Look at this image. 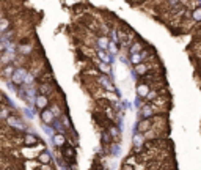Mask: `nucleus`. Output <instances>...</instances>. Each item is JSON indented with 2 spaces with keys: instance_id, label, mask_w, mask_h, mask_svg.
Returning <instances> with one entry per match:
<instances>
[{
  "instance_id": "9d476101",
  "label": "nucleus",
  "mask_w": 201,
  "mask_h": 170,
  "mask_svg": "<svg viewBox=\"0 0 201 170\" xmlns=\"http://www.w3.org/2000/svg\"><path fill=\"white\" fill-rule=\"evenodd\" d=\"M33 43L32 41H29V39H22V41H19V44H17V54H20V55H30L32 52H33Z\"/></svg>"
},
{
  "instance_id": "393cba45",
  "label": "nucleus",
  "mask_w": 201,
  "mask_h": 170,
  "mask_svg": "<svg viewBox=\"0 0 201 170\" xmlns=\"http://www.w3.org/2000/svg\"><path fill=\"white\" fill-rule=\"evenodd\" d=\"M41 129H42V132L47 136V137H52L54 134H55V131H54V128L50 126V125H44V123H41Z\"/></svg>"
},
{
  "instance_id": "c85d7f7f",
  "label": "nucleus",
  "mask_w": 201,
  "mask_h": 170,
  "mask_svg": "<svg viewBox=\"0 0 201 170\" xmlns=\"http://www.w3.org/2000/svg\"><path fill=\"white\" fill-rule=\"evenodd\" d=\"M115 123H116V126L123 131L124 129V118H123V115H121V112L118 113V117H116V120H115Z\"/></svg>"
},
{
  "instance_id": "5701e85b",
  "label": "nucleus",
  "mask_w": 201,
  "mask_h": 170,
  "mask_svg": "<svg viewBox=\"0 0 201 170\" xmlns=\"http://www.w3.org/2000/svg\"><path fill=\"white\" fill-rule=\"evenodd\" d=\"M11 113H13V110L8 107V106H2V110H0V118H2V121H7L10 117H11Z\"/></svg>"
},
{
  "instance_id": "39448f33",
  "label": "nucleus",
  "mask_w": 201,
  "mask_h": 170,
  "mask_svg": "<svg viewBox=\"0 0 201 170\" xmlns=\"http://www.w3.org/2000/svg\"><path fill=\"white\" fill-rule=\"evenodd\" d=\"M22 142H24L25 147H36V145H42V140L35 132H30V131L22 132Z\"/></svg>"
},
{
  "instance_id": "4468645a",
  "label": "nucleus",
  "mask_w": 201,
  "mask_h": 170,
  "mask_svg": "<svg viewBox=\"0 0 201 170\" xmlns=\"http://www.w3.org/2000/svg\"><path fill=\"white\" fill-rule=\"evenodd\" d=\"M145 47H148L140 38H137L131 46H129V49H127V55H132V54H137V52H140V51H143Z\"/></svg>"
},
{
  "instance_id": "f3484780",
  "label": "nucleus",
  "mask_w": 201,
  "mask_h": 170,
  "mask_svg": "<svg viewBox=\"0 0 201 170\" xmlns=\"http://www.w3.org/2000/svg\"><path fill=\"white\" fill-rule=\"evenodd\" d=\"M38 90L42 94H50L54 90V82H38Z\"/></svg>"
},
{
  "instance_id": "dca6fc26",
  "label": "nucleus",
  "mask_w": 201,
  "mask_h": 170,
  "mask_svg": "<svg viewBox=\"0 0 201 170\" xmlns=\"http://www.w3.org/2000/svg\"><path fill=\"white\" fill-rule=\"evenodd\" d=\"M113 142L115 140H113L112 134L109 132V129H102V131H100V145H107V147H110Z\"/></svg>"
},
{
  "instance_id": "f8f14e48",
  "label": "nucleus",
  "mask_w": 201,
  "mask_h": 170,
  "mask_svg": "<svg viewBox=\"0 0 201 170\" xmlns=\"http://www.w3.org/2000/svg\"><path fill=\"white\" fill-rule=\"evenodd\" d=\"M138 132L141 134H148L151 129H153V123H154V118H138Z\"/></svg>"
},
{
  "instance_id": "f257e3e1",
  "label": "nucleus",
  "mask_w": 201,
  "mask_h": 170,
  "mask_svg": "<svg viewBox=\"0 0 201 170\" xmlns=\"http://www.w3.org/2000/svg\"><path fill=\"white\" fill-rule=\"evenodd\" d=\"M154 55H156L154 51L148 46V47H145L143 51L129 55V60H131V65H132V66H137V65H140V63H143V62H146V60H149V58H153Z\"/></svg>"
},
{
  "instance_id": "bb28decb",
  "label": "nucleus",
  "mask_w": 201,
  "mask_h": 170,
  "mask_svg": "<svg viewBox=\"0 0 201 170\" xmlns=\"http://www.w3.org/2000/svg\"><path fill=\"white\" fill-rule=\"evenodd\" d=\"M50 109H52V112L55 113V117H57V118L63 117V112H61V109H60V106H58V104L52 103V104H50Z\"/></svg>"
},
{
  "instance_id": "0eeeda50",
  "label": "nucleus",
  "mask_w": 201,
  "mask_h": 170,
  "mask_svg": "<svg viewBox=\"0 0 201 170\" xmlns=\"http://www.w3.org/2000/svg\"><path fill=\"white\" fill-rule=\"evenodd\" d=\"M50 145H52V148L54 150H60V148H63L65 145L69 142L68 140V137H66V134H63V132H55L52 137H50Z\"/></svg>"
},
{
  "instance_id": "a878e982",
  "label": "nucleus",
  "mask_w": 201,
  "mask_h": 170,
  "mask_svg": "<svg viewBox=\"0 0 201 170\" xmlns=\"http://www.w3.org/2000/svg\"><path fill=\"white\" fill-rule=\"evenodd\" d=\"M119 51H121V46H119V43H113V41H110V44H109V52L116 55Z\"/></svg>"
},
{
  "instance_id": "72a5a7b5",
  "label": "nucleus",
  "mask_w": 201,
  "mask_h": 170,
  "mask_svg": "<svg viewBox=\"0 0 201 170\" xmlns=\"http://www.w3.org/2000/svg\"><path fill=\"white\" fill-rule=\"evenodd\" d=\"M119 62H121L123 65H131L129 55H124V54H121V55H119Z\"/></svg>"
},
{
  "instance_id": "cd10ccee",
  "label": "nucleus",
  "mask_w": 201,
  "mask_h": 170,
  "mask_svg": "<svg viewBox=\"0 0 201 170\" xmlns=\"http://www.w3.org/2000/svg\"><path fill=\"white\" fill-rule=\"evenodd\" d=\"M182 2L181 0H165V7L170 10V8H174V7H178V5H181Z\"/></svg>"
},
{
  "instance_id": "f03ea898",
  "label": "nucleus",
  "mask_w": 201,
  "mask_h": 170,
  "mask_svg": "<svg viewBox=\"0 0 201 170\" xmlns=\"http://www.w3.org/2000/svg\"><path fill=\"white\" fill-rule=\"evenodd\" d=\"M60 151H61V156L65 158L66 164H75L77 162V150H75V147L71 142H68L63 148H60Z\"/></svg>"
},
{
  "instance_id": "e433bc0d",
  "label": "nucleus",
  "mask_w": 201,
  "mask_h": 170,
  "mask_svg": "<svg viewBox=\"0 0 201 170\" xmlns=\"http://www.w3.org/2000/svg\"><path fill=\"white\" fill-rule=\"evenodd\" d=\"M109 76H110V79H112L113 82L116 80V76H115V71H113V69H110V71H109Z\"/></svg>"
},
{
  "instance_id": "6e6552de",
  "label": "nucleus",
  "mask_w": 201,
  "mask_h": 170,
  "mask_svg": "<svg viewBox=\"0 0 201 170\" xmlns=\"http://www.w3.org/2000/svg\"><path fill=\"white\" fill-rule=\"evenodd\" d=\"M156 106L153 103H146L138 110V118H154L156 117Z\"/></svg>"
},
{
  "instance_id": "4c0bfd02",
  "label": "nucleus",
  "mask_w": 201,
  "mask_h": 170,
  "mask_svg": "<svg viewBox=\"0 0 201 170\" xmlns=\"http://www.w3.org/2000/svg\"><path fill=\"white\" fill-rule=\"evenodd\" d=\"M58 170H69L68 164H63V165H58Z\"/></svg>"
},
{
  "instance_id": "2eb2a0df",
  "label": "nucleus",
  "mask_w": 201,
  "mask_h": 170,
  "mask_svg": "<svg viewBox=\"0 0 201 170\" xmlns=\"http://www.w3.org/2000/svg\"><path fill=\"white\" fill-rule=\"evenodd\" d=\"M11 29H13V21H11L7 14H3L2 19H0V32L5 33V32H8V30H11Z\"/></svg>"
},
{
  "instance_id": "412c9836",
  "label": "nucleus",
  "mask_w": 201,
  "mask_h": 170,
  "mask_svg": "<svg viewBox=\"0 0 201 170\" xmlns=\"http://www.w3.org/2000/svg\"><path fill=\"white\" fill-rule=\"evenodd\" d=\"M2 99H3V104H5V106H8L13 112H16V110H17V106L14 104V101H13V99H10V96H8L5 91L2 93Z\"/></svg>"
},
{
  "instance_id": "f704fd0d",
  "label": "nucleus",
  "mask_w": 201,
  "mask_h": 170,
  "mask_svg": "<svg viewBox=\"0 0 201 170\" xmlns=\"http://www.w3.org/2000/svg\"><path fill=\"white\" fill-rule=\"evenodd\" d=\"M36 170H55V168L52 167V164H39Z\"/></svg>"
},
{
  "instance_id": "6ab92c4d",
  "label": "nucleus",
  "mask_w": 201,
  "mask_h": 170,
  "mask_svg": "<svg viewBox=\"0 0 201 170\" xmlns=\"http://www.w3.org/2000/svg\"><path fill=\"white\" fill-rule=\"evenodd\" d=\"M52 128H54V131L55 132H63V134H66V125L63 123V120H61V117L60 118H57L54 123H52Z\"/></svg>"
},
{
  "instance_id": "c756f323",
  "label": "nucleus",
  "mask_w": 201,
  "mask_h": 170,
  "mask_svg": "<svg viewBox=\"0 0 201 170\" xmlns=\"http://www.w3.org/2000/svg\"><path fill=\"white\" fill-rule=\"evenodd\" d=\"M61 120H63V123L66 125V128L72 131V123H71V118H69V115H68V113H65V115L61 117Z\"/></svg>"
},
{
  "instance_id": "4be33fe9",
  "label": "nucleus",
  "mask_w": 201,
  "mask_h": 170,
  "mask_svg": "<svg viewBox=\"0 0 201 170\" xmlns=\"http://www.w3.org/2000/svg\"><path fill=\"white\" fill-rule=\"evenodd\" d=\"M22 113H24V117L27 118V120H33V118H35L36 110H35L33 107H30V106H25V107L22 109Z\"/></svg>"
},
{
  "instance_id": "7c9ffc66",
  "label": "nucleus",
  "mask_w": 201,
  "mask_h": 170,
  "mask_svg": "<svg viewBox=\"0 0 201 170\" xmlns=\"http://www.w3.org/2000/svg\"><path fill=\"white\" fill-rule=\"evenodd\" d=\"M141 106H143V98H141V96H135V101H134V107L137 109V110H140L141 109Z\"/></svg>"
},
{
  "instance_id": "1a4fd4ad",
  "label": "nucleus",
  "mask_w": 201,
  "mask_h": 170,
  "mask_svg": "<svg viewBox=\"0 0 201 170\" xmlns=\"http://www.w3.org/2000/svg\"><path fill=\"white\" fill-rule=\"evenodd\" d=\"M50 104H52V103H50V99H49V94L39 93V94L36 96V99H35V110H36V112H41V110L50 107Z\"/></svg>"
},
{
  "instance_id": "b1692460",
  "label": "nucleus",
  "mask_w": 201,
  "mask_h": 170,
  "mask_svg": "<svg viewBox=\"0 0 201 170\" xmlns=\"http://www.w3.org/2000/svg\"><path fill=\"white\" fill-rule=\"evenodd\" d=\"M192 21L195 24H201V7H196L192 10Z\"/></svg>"
},
{
  "instance_id": "ddd939ff",
  "label": "nucleus",
  "mask_w": 201,
  "mask_h": 170,
  "mask_svg": "<svg viewBox=\"0 0 201 170\" xmlns=\"http://www.w3.org/2000/svg\"><path fill=\"white\" fill-rule=\"evenodd\" d=\"M109 44H110V38L107 35H97L96 41H94V49H105L109 51Z\"/></svg>"
},
{
  "instance_id": "9b49d317",
  "label": "nucleus",
  "mask_w": 201,
  "mask_h": 170,
  "mask_svg": "<svg viewBox=\"0 0 201 170\" xmlns=\"http://www.w3.org/2000/svg\"><path fill=\"white\" fill-rule=\"evenodd\" d=\"M39 120H41V123H44V125H50V126H52V123L57 120V117H55V113L52 112V109L47 107V109H44V110L39 112Z\"/></svg>"
},
{
  "instance_id": "c9c22d12",
  "label": "nucleus",
  "mask_w": 201,
  "mask_h": 170,
  "mask_svg": "<svg viewBox=\"0 0 201 170\" xmlns=\"http://www.w3.org/2000/svg\"><path fill=\"white\" fill-rule=\"evenodd\" d=\"M113 93H115V96L118 99H121V90L118 88V87H115V90H113Z\"/></svg>"
},
{
  "instance_id": "473e14b6",
  "label": "nucleus",
  "mask_w": 201,
  "mask_h": 170,
  "mask_svg": "<svg viewBox=\"0 0 201 170\" xmlns=\"http://www.w3.org/2000/svg\"><path fill=\"white\" fill-rule=\"evenodd\" d=\"M131 77H132V80H134V82H138V80H140V74L137 72V69H135V68H131Z\"/></svg>"
},
{
  "instance_id": "a211bd4d",
  "label": "nucleus",
  "mask_w": 201,
  "mask_h": 170,
  "mask_svg": "<svg viewBox=\"0 0 201 170\" xmlns=\"http://www.w3.org/2000/svg\"><path fill=\"white\" fill-rule=\"evenodd\" d=\"M107 129H109V132L112 134V137H113L115 142H121V132H123V131L116 126V123H112Z\"/></svg>"
},
{
  "instance_id": "2f4dec72",
  "label": "nucleus",
  "mask_w": 201,
  "mask_h": 170,
  "mask_svg": "<svg viewBox=\"0 0 201 170\" xmlns=\"http://www.w3.org/2000/svg\"><path fill=\"white\" fill-rule=\"evenodd\" d=\"M119 104H121V110H131V109H132V104H131V101H127V99H123Z\"/></svg>"
},
{
  "instance_id": "423d86ee",
  "label": "nucleus",
  "mask_w": 201,
  "mask_h": 170,
  "mask_svg": "<svg viewBox=\"0 0 201 170\" xmlns=\"http://www.w3.org/2000/svg\"><path fill=\"white\" fill-rule=\"evenodd\" d=\"M36 161H38V164H54L55 162V153L47 150V148H42L36 154Z\"/></svg>"
},
{
  "instance_id": "aec40b11",
  "label": "nucleus",
  "mask_w": 201,
  "mask_h": 170,
  "mask_svg": "<svg viewBox=\"0 0 201 170\" xmlns=\"http://www.w3.org/2000/svg\"><path fill=\"white\" fill-rule=\"evenodd\" d=\"M121 153H123L121 143H119V142H113V143L110 145V156H113V158H119Z\"/></svg>"
},
{
  "instance_id": "20e7f679",
  "label": "nucleus",
  "mask_w": 201,
  "mask_h": 170,
  "mask_svg": "<svg viewBox=\"0 0 201 170\" xmlns=\"http://www.w3.org/2000/svg\"><path fill=\"white\" fill-rule=\"evenodd\" d=\"M96 80H97V85H99L100 88H104V90L109 91V93H113L115 85H113V80L110 79L109 74H102V72H100V74H97Z\"/></svg>"
},
{
  "instance_id": "7ed1b4c3",
  "label": "nucleus",
  "mask_w": 201,
  "mask_h": 170,
  "mask_svg": "<svg viewBox=\"0 0 201 170\" xmlns=\"http://www.w3.org/2000/svg\"><path fill=\"white\" fill-rule=\"evenodd\" d=\"M29 68L27 66H16V69H14V72H13V76H11V80L14 82V84H17V85H24V80H25V77H27V74H29Z\"/></svg>"
},
{
  "instance_id": "58836bf2",
  "label": "nucleus",
  "mask_w": 201,
  "mask_h": 170,
  "mask_svg": "<svg viewBox=\"0 0 201 170\" xmlns=\"http://www.w3.org/2000/svg\"><path fill=\"white\" fill-rule=\"evenodd\" d=\"M198 3H199V7H201V0H198Z\"/></svg>"
}]
</instances>
